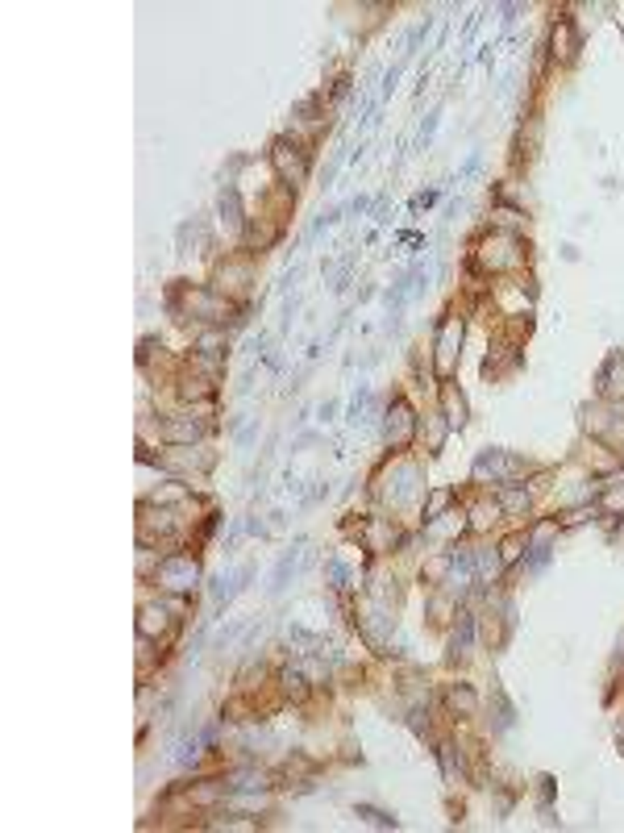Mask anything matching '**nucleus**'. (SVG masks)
Returning a JSON list of instances; mask_svg holds the SVG:
<instances>
[{
  "label": "nucleus",
  "mask_w": 624,
  "mask_h": 833,
  "mask_svg": "<svg viewBox=\"0 0 624 833\" xmlns=\"http://www.w3.org/2000/svg\"><path fill=\"white\" fill-rule=\"evenodd\" d=\"M196 575H200V567H196L192 558H183V554H171V558L159 562V580H163L167 588H175V592H187V588L196 584Z\"/></svg>",
  "instance_id": "nucleus-1"
},
{
  "label": "nucleus",
  "mask_w": 624,
  "mask_h": 833,
  "mask_svg": "<svg viewBox=\"0 0 624 833\" xmlns=\"http://www.w3.org/2000/svg\"><path fill=\"white\" fill-rule=\"evenodd\" d=\"M275 167H279V175L291 179V184H304V179H308V159H304L300 146L275 142Z\"/></svg>",
  "instance_id": "nucleus-2"
},
{
  "label": "nucleus",
  "mask_w": 624,
  "mask_h": 833,
  "mask_svg": "<svg viewBox=\"0 0 624 833\" xmlns=\"http://www.w3.org/2000/svg\"><path fill=\"white\" fill-rule=\"evenodd\" d=\"M462 342V325L458 321H445L441 325V338H437V371H450L454 367V346Z\"/></svg>",
  "instance_id": "nucleus-3"
},
{
  "label": "nucleus",
  "mask_w": 624,
  "mask_h": 833,
  "mask_svg": "<svg viewBox=\"0 0 624 833\" xmlns=\"http://www.w3.org/2000/svg\"><path fill=\"white\" fill-rule=\"evenodd\" d=\"M408 438H412V412L404 404H395V412H387V442L404 446Z\"/></svg>",
  "instance_id": "nucleus-4"
},
{
  "label": "nucleus",
  "mask_w": 624,
  "mask_h": 833,
  "mask_svg": "<svg viewBox=\"0 0 624 833\" xmlns=\"http://www.w3.org/2000/svg\"><path fill=\"white\" fill-rule=\"evenodd\" d=\"M171 604H175V600H171ZM171 604H146V608H142V621H138L142 638H154V630H159V634L167 630V621H171L167 608H171Z\"/></svg>",
  "instance_id": "nucleus-5"
},
{
  "label": "nucleus",
  "mask_w": 624,
  "mask_h": 833,
  "mask_svg": "<svg viewBox=\"0 0 624 833\" xmlns=\"http://www.w3.org/2000/svg\"><path fill=\"white\" fill-rule=\"evenodd\" d=\"M221 221H225L229 229H237V225H242V213H237V192H233V188H225V192H221Z\"/></svg>",
  "instance_id": "nucleus-6"
},
{
  "label": "nucleus",
  "mask_w": 624,
  "mask_h": 833,
  "mask_svg": "<svg viewBox=\"0 0 624 833\" xmlns=\"http://www.w3.org/2000/svg\"><path fill=\"white\" fill-rule=\"evenodd\" d=\"M450 704H454V708H462V712H475V704H479V700H475V692H471V688H454V692H450Z\"/></svg>",
  "instance_id": "nucleus-7"
},
{
  "label": "nucleus",
  "mask_w": 624,
  "mask_h": 833,
  "mask_svg": "<svg viewBox=\"0 0 624 833\" xmlns=\"http://www.w3.org/2000/svg\"><path fill=\"white\" fill-rule=\"evenodd\" d=\"M525 504H529V496H525V492H508V496H504V508H508V512L525 508Z\"/></svg>",
  "instance_id": "nucleus-8"
},
{
  "label": "nucleus",
  "mask_w": 624,
  "mask_h": 833,
  "mask_svg": "<svg viewBox=\"0 0 624 833\" xmlns=\"http://www.w3.org/2000/svg\"><path fill=\"white\" fill-rule=\"evenodd\" d=\"M358 817H367L371 825H395V817H383V812H375V808H358Z\"/></svg>",
  "instance_id": "nucleus-9"
}]
</instances>
